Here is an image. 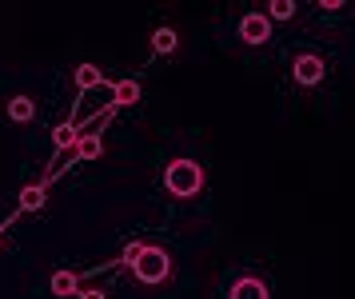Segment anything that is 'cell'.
<instances>
[{
  "mask_svg": "<svg viewBox=\"0 0 355 299\" xmlns=\"http://www.w3.org/2000/svg\"><path fill=\"white\" fill-rule=\"evenodd\" d=\"M164 184H168L172 196L188 200V196H196V191L204 188V168H200L196 160H172L168 172H164Z\"/></svg>",
  "mask_w": 355,
  "mask_h": 299,
  "instance_id": "obj_1",
  "label": "cell"
},
{
  "mask_svg": "<svg viewBox=\"0 0 355 299\" xmlns=\"http://www.w3.org/2000/svg\"><path fill=\"white\" fill-rule=\"evenodd\" d=\"M132 271H136V280H140V284H164V280H168V271H172V259H168L164 248H144L140 259L132 264Z\"/></svg>",
  "mask_w": 355,
  "mask_h": 299,
  "instance_id": "obj_2",
  "label": "cell"
},
{
  "mask_svg": "<svg viewBox=\"0 0 355 299\" xmlns=\"http://www.w3.org/2000/svg\"><path fill=\"white\" fill-rule=\"evenodd\" d=\"M268 36H272V24H268V16H243L240 20V40L243 44H268Z\"/></svg>",
  "mask_w": 355,
  "mask_h": 299,
  "instance_id": "obj_3",
  "label": "cell"
},
{
  "mask_svg": "<svg viewBox=\"0 0 355 299\" xmlns=\"http://www.w3.org/2000/svg\"><path fill=\"white\" fill-rule=\"evenodd\" d=\"M323 72H327V68H323L320 56H300V60H295V80L307 84V88H311V84H320Z\"/></svg>",
  "mask_w": 355,
  "mask_h": 299,
  "instance_id": "obj_4",
  "label": "cell"
},
{
  "mask_svg": "<svg viewBox=\"0 0 355 299\" xmlns=\"http://www.w3.org/2000/svg\"><path fill=\"white\" fill-rule=\"evenodd\" d=\"M140 100V84L136 80H120V84H112V104L116 108H128V104H136Z\"/></svg>",
  "mask_w": 355,
  "mask_h": 299,
  "instance_id": "obj_5",
  "label": "cell"
},
{
  "mask_svg": "<svg viewBox=\"0 0 355 299\" xmlns=\"http://www.w3.org/2000/svg\"><path fill=\"white\" fill-rule=\"evenodd\" d=\"M52 296H80V280H76V275H72V271H56V275H52Z\"/></svg>",
  "mask_w": 355,
  "mask_h": 299,
  "instance_id": "obj_6",
  "label": "cell"
},
{
  "mask_svg": "<svg viewBox=\"0 0 355 299\" xmlns=\"http://www.w3.org/2000/svg\"><path fill=\"white\" fill-rule=\"evenodd\" d=\"M232 299H268V287H263V280H240V284L232 287Z\"/></svg>",
  "mask_w": 355,
  "mask_h": 299,
  "instance_id": "obj_7",
  "label": "cell"
},
{
  "mask_svg": "<svg viewBox=\"0 0 355 299\" xmlns=\"http://www.w3.org/2000/svg\"><path fill=\"white\" fill-rule=\"evenodd\" d=\"M8 116H12L17 124H28V120L36 116V104L28 100V96H12V100H8Z\"/></svg>",
  "mask_w": 355,
  "mask_h": 299,
  "instance_id": "obj_8",
  "label": "cell"
},
{
  "mask_svg": "<svg viewBox=\"0 0 355 299\" xmlns=\"http://www.w3.org/2000/svg\"><path fill=\"white\" fill-rule=\"evenodd\" d=\"M176 44H180V36L172 28H156L152 32V48L160 52V56H168V52H176Z\"/></svg>",
  "mask_w": 355,
  "mask_h": 299,
  "instance_id": "obj_9",
  "label": "cell"
},
{
  "mask_svg": "<svg viewBox=\"0 0 355 299\" xmlns=\"http://www.w3.org/2000/svg\"><path fill=\"white\" fill-rule=\"evenodd\" d=\"M52 144H56V148H72V144H80V132L72 124H56L52 128Z\"/></svg>",
  "mask_w": 355,
  "mask_h": 299,
  "instance_id": "obj_10",
  "label": "cell"
},
{
  "mask_svg": "<svg viewBox=\"0 0 355 299\" xmlns=\"http://www.w3.org/2000/svg\"><path fill=\"white\" fill-rule=\"evenodd\" d=\"M44 196H49V191H44V184H33V188L20 191V207H24V212H36V207L44 204Z\"/></svg>",
  "mask_w": 355,
  "mask_h": 299,
  "instance_id": "obj_11",
  "label": "cell"
},
{
  "mask_svg": "<svg viewBox=\"0 0 355 299\" xmlns=\"http://www.w3.org/2000/svg\"><path fill=\"white\" fill-rule=\"evenodd\" d=\"M76 84H80L84 92H88V88H100V68L96 64H80V68H76Z\"/></svg>",
  "mask_w": 355,
  "mask_h": 299,
  "instance_id": "obj_12",
  "label": "cell"
},
{
  "mask_svg": "<svg viewBox=\"0 0 355 299\" xmlns=\"http://www.w3.org/2000/svg\"><path fill=\"white\" fill-rule=\"evenodd\" d=\"M100 152H104L100 136H80V144H76V156H80V160H96Z\"/></svg>",
  "mask_w": 355,
  "mask_h": 299,
  "instance_id": "obj_13",
  "label": "cell"
},
{
  "mask_svg": "<svg viewBox=\"0 0 355 299\" xmlns=\"http://www.w3.org/2000/svg\"><path fill=\"white\" fill-rule=\"evenodd\" d=\"M268 16H272V20H291V16H295V4H291V0H272Z\"/></svg>",
  "mask_w": 355,
  "mask_h": 299,
  "instance_id": "obj_14",
  "label": "cell"
},
{
  "mask_svg": "<svg viewBox=\"0 0 355 299\" xmlns=\"http://www.w3.org/2000/svg\"><path fill=\"white\" fill-rule=\"evenodd\" d=\"M140 252H144V244H128V248H124V259H128V264H136V259H140Z\"/></svg>",
  "mask_w": 355,
  "mask_h": 299,
  "instance_id": "obj_15",
  "label": "cell"
},
{
  "mask_svg": "<svg viewBox=\"0 0 355 299\" xmlns=\"http://www.w3.org/2000/svg\"><path fill=\"white\" fill-rule=\"evenodd\" d=\"M80 299H104V291H96V287H92V291H80Z\"/></svg>",
  "mask_w": 355,
  "mask_h": 299,
  "instance_id": "obj_16",
  "label": "cell"
}]
</instances>
